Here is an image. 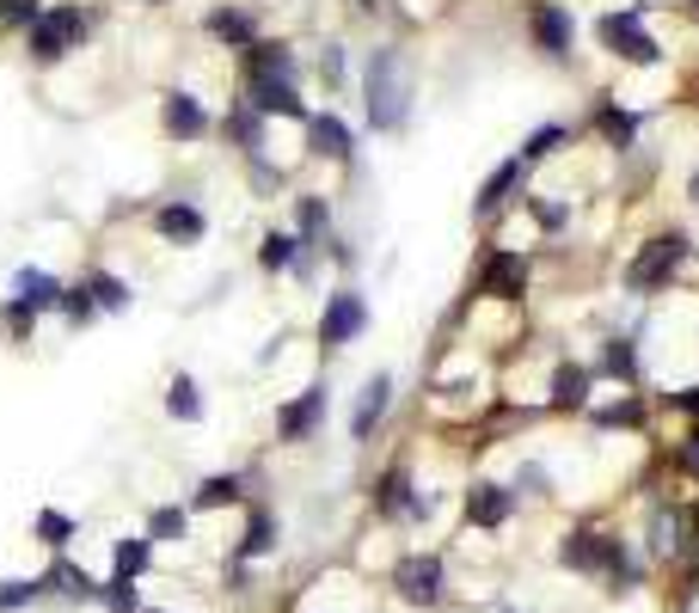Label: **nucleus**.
<instances>
[{"label": "nucleus", "mask_w": 699, "mask_h": 613, "mask_svg": "<svg viewBox=\"0 0 699 613\" xmlns=\"http://www.w3.org/2000/svg\"><path fill=\"white\" fill-rule=\"evenodd\" d=\"M160 405H166L172 424H202V417H209L202 381L190 374V368H172V374H166V393H160Z\"/></svg>", "instance_id": "obj_30"}, {"label": "nucleus", "mask_w": 699, "mask_h": 613, "mask_svg": "<svg viewBox=\"0 0 699 613\" xmlns=\"http://www.w3.org/2000/svg\"><path fill=\"white\" fill-rule=\"evenodd\" d=\"M80 282L93 289L98 313H129V307H136V289H129L124 276H110V270H86V276H80Z\"/></svg>", "instance_id": "obj_38"}, {"label": "nucleus", "mask_w": 699, "mask_h": 613, "mask_svg": "<svg viewBox=\"0 0 699 613\" xmlns=\"http://www.w3.org/2000/svg\"><path fill=\"white\" fill-rule=\"evenodd\" d=\"M110 570H117V577H148V570H154V540L148 534L110 540Z\"/></svg>", "instance_id": "obj_36"}, {"label": "nucleus", "mask_w": 699, "mask_h": 613, "mask_svg": "<svg viewBox=\"0 0 699 613\" xmlns=\"http://www.w3.org/2000/svg\"><path fill=\"white\" fill-rule=\"evenodd\" d=\"M252 258H258V270H265V276H289V264L301 258V233L295 228H265Z\"/></svg>", "instance_id": "obj_33"}, {"label": "nucleus", "mask_w": 699, "mask_h": 613, "mask_svg": "<svg viewBox=\"0 0 699 613\" xmlns=\"http://www.w3.org/2000/svg\"><path fill=\"white\" fill-rule=\"evenodd\" d=\"M576 148V129L564 117H546V123H534L528 136H522V148H515V160L528 172H540V166H552V160H564V153Z\"/></svg>", "instance_id": "obj_28"}, {"label": "nucleus", "mask_w": 699, "mask_h": 613, "mask_svg": "<svg viewBox=\"0 0 699 613\" xmlns=\"http://www.w3.org/2000/svg\"><path fill=\"white\" fill-rule=\"evenodd\" d=\"M656 405H663L668 417H681V424H699V381H681V386H668V393H656Z\"/></svg>", "instance_id": "obj_44"}, {"label": "nucleus", "mask_w": 699, "mask_h": 613, "mask_svg": "<svg viewBox=\"0 0 699 613\" xmlns=\"http://www.w3.org/2000/svg\"><path fill=\"white\" fill-rule=\"evenodd\" d=\"M49 0H0V31H25Z\"/></svg>", "instance_id": "obj_48"}, {"label": "nucleus", "mask_w": 699, "mask_h": 613, "mask_svg": "<svg viewBox=\"0 0 699 613\" xmlns=\"http://www.w3.org/2000/svg\"><path fill=\"white\" fill-rule=\"evenodd\" d=\"M301 141H307V160H313V166L357 172V123L343 117V111L319 105L307 123H301Z\"/></svg>", "instance_id": "obj_10"}, {"label": "nucleus", "mask_w": 699, "mask_h": 613, "mask_svg": "<svg viewBox=\"0 0 699 613\" xmlns=\"http://www.w3.org/2000/svg\"><path fill=\"white\" fill-rule=\"evenodd\" d=\"M393 595L411 601V608H442L448 595V558L442 552H405L393 565Z\"/></svg>", "instance_id": "obj_14"}, {"label": "nucleus", "mask_w": 699, "mask_h": 613, "mask_svg": "<svg viewBox=\"0 0 699 613\" xmlns=\"http://www.w3.org/2000/svg\"><path fill=\"white\" fill-rule=\"evenodd\" d=\"M357 92H362V129L369 136H405L411 117H418V68H411V49L399 37H381V44L362 49L357 68Z\"/></svg>", "instance_id": "obj_1"}, {"label": "nucleus", "mask_w": 699, "mask_h": 613, "mask_svg": "<svg viewBox=\"0 0 699 613\" xmlns=\"http://www.w3.org/2000/svg\"><path fill=\"white\" fill-rule=\"evenodd\" d=\"M215 136L228 141V148L240 153V160H246V153H265V141H270V117H265L258 105H252L246 92H233L228 111L215 117Z\"/></svg>", "instance_id": "obj_22"}, {"label": "nucleus", "mask_w": 699, "mask_h": 613, "mask_svg": "<svg viewBox=\"0 0 699 613\" xmlns=\"http://www.w3.org/2000/svg\"><path fill=\"white\" fill-rule=\"evenodd\" d=\"M160 136L172 148H202V141L215 136V111L202 105L190 86H166L160 92Z\"/></svg>", "instance_id": "obj_11"}, {"label": "nucleus", "mask_w": 699, "mask_h": 613, "mask_svg": "<svg viewBox=\"0 0 699 613\" xmlns=\"http://www.w3.org/2000/svg\"><path fill=\"white\" fill-rule=\"evenodd\" d=\"M37 595H44V577H0V613L32 608Z\"/></svg>", "instance_id": "obj_45"}, {"label": "nucleus", "mask_w": 699, "mask_h": 613, "mask_svg": "<svg viewBox=\"0 0 699 613\" xmlns=\"http://www.w3.org/2000/svg\"><path fill=\"white\" fill-rule=\"evenodd\" d=\"M326 417H331V386H326V381H307L301 393H289V398L277 405V442H282V448L313 442V436L326 429Z\"/></svg>", "instance_id": "obj_13"}, {"label": "nucleus", "mask_w": 699, "mask_h": 613, "mask_svg": "<svg viewBox=\"0 0 699 613\" xmlns=\"http://www.w3.org/2000/svg\"><path fill=\"white\" fill-rule=\"evenodd\" d=\"M246 504V473H209L197 478V490H190V516H215V509H233Z\"/></svg>", "instance_id": "obj_32"}, {"label": "nucleus", "mask_w": 699, "mask_h": 613, "mask_svg": "<svg viewBox=\"0 0 699 613\" xmlns=\"http://www.w3.org/2000/svg\"><path fill=\"white\" fill-rule=\"evenodd\" d=\"M105 313H98V301H93V289L86 282H68V294H62V325L68 332H86V325H98Z\"/></svg>", "instance_id": "obj_42"}, {"label": "nucleus", "mask_w": 699, "mask_h": 613, "mask_svg": "<svg viewBox=\"0 0 699 613\" xmlns=\"http://www.w3.org/2000/svg\"><path fill=\"white\" fill-rule=\"evenodd\" d=\"M202 31H209V44L215 49H252L258 37H265V19H258V7H246V0H215L209 13H202Z\"/></svg>", "instance_id": "obj_18"}, {"label": "nucleus", "mask_w": 699, "mask_h": 613, "mask_svg": "<svg viewBox=\"0 0 699 613\" xmlns=\"http://www.w3.org/2000/svg\"><path fill=\"white\" fill-rule=\"evenodd\" d=\"M148 228H154L172 252H190V245L209 240V215H202L190 197H160L154 209H148Z\"/></svg>", "instance_id": "obj_19"}, {"label": "nucleus", "mask_w": 699, "mask_h": 613, "mask_svg": "<svg viewBox=\"0 0 699 613\" xmlns=\"http://www.w3.org/2000/svg\"><path fill=\"white\" fill-rule=\"evenodd\" d=\"M319 252H326V264H331L338 276H350V270L362 264V252H357V240H350V233H331V240L319 245Z\"/></svg>", "instance_id": "obj_47"}, {"label": "nucleus", "mask_w": 699, "mask_h": 613, "mask_svg": "<svg viewBox=\"0 0 699 613\" xmlns=\"http://www.w3.org/2000/svg\"><path fill=\"white\" fill-rule=\"evenodd\" d=\"M534 184V172L522 166V160H498V166L479 178V190H473V221L479 228H491V221H503V215H515V203H522V190Z\"/></svg>", "instance_id": "obj_12"}, {"label": "nucleus", "mask_w": 699, "mask_h": 613, "mask_svg": "<svg viewBox=\"0 0 699 613\" xmlns=\"http://www.w3.org/2000/svg\"><path fill=\"white\" fill-rule=\"evenodd\" d=\"M7 294H19V301L37 307V313H62L68 282H62L56 270H44V264H19V270L7 276Z\"/></svg>", "instance_id": "obj_29"}, {"label": "nucleus", "mask_w": 699, "mask_h": 613, "mask_svg": "<svg viewBox=\"0 0 699 613\" xmlns=\"http://www.w3.org/2000/svg\"><path fill=\"white\" fill-rule=\"evenodd\" d=\"M289 228L301 233V245H326L338 233V203L331 190H289Z\"/></svg>", "instance_id": "obj_25"}, {"label": "nucleus", "mask_w": 699, "mask_h": 613, "mask_svg": "<svg viewBox=\"0 0 699 613\" xmlns=\"http://www.w3.org/2000/svg\"><path fill=\"white\" fill-rule=\"evenodd\" d=\"M515 215L528 221L534 233H540L546 245H559L564 240V228H576V203L571 197H552V190H522V203H515Z\"/></svg>", "instance_id": "obj_27"}, {"label": "nucleus", "mask_w": 699, "mask_h": 613, "mask_svg": "<svg viewBox=\"0 0 699 613\" xmlns=\"http://www.w3.org/2000/svg\"><path fill=\"white\" fill-rule=\"evenodd\" d=\"M307 61L289 37H258L252 49H240V80H301Z\"/></svg>", "instance_id": "obj_23"}, {"label": "nucleus", "mask_w": 699, "mask_h": 613, "mask_svg": "<svg viewBox=\"0 0 699 613\" xmlns=\"http://www.w3.org/2000/svg\"><path fill=\"white\" fill-rule=\"evenodd\" d=\"M590 368L602 386H651L644 381V325H607L595 337Z\"/></svg>", "instance_id": "obj_9"}, {"label": "nucleus", "mask_w": 699, "mask_h": 613, "mask_svg": "<svg viewBox=\"0 0 699 613\" xmlns=\"http://www.w3.org/2000/svg\"><path fill=\"white\" fill-rule=\"evenodd\" d=\"M37 320H44V313H37V307H25L19 294H7V301H0V337H7V344H32Z\"/></svg>", "instance_id": "obj_41"}, {"label": "nucleus", "mask_w": 699, "mask_h": 613, "mask_svg": "<svg viewBox=\"0 0 699 613\" xmlns=\"http://www.w3.org/2000/svg\"><path fill=\"white\" fill-rule=\"evenodd\" d=\"M515 485H503V478H473L466 485V497H461V516H466V528H485V534H498V528H510V516H515Z\"/></svg>", "instance_id": "obj_21"}, {"label": "nucleus", "mask_w": 699, "mask_h": 613, "mask_svg": "<svg viewBox=\"0 0 699 613\" xmlns=\"http://www.w3.org/2000/svg\"><path fill=\"white\" fill-rule=\"evenodd\" d=\"M240 166H246V190L258 203H277L282 190H289V166H277V160H270V148L265 153H246Z\"/></svg>", "instance_id": "obj_34"}, {"label": "nucleus", "mask_w": 699, "mask_h": 613, "mask_svg": "<svg viewBox=\"0 0 699 613\" xmlns=\"http://www.w3.org/2000/svg\"><path fill=\"white\" fill-rule=\"evenodd\" d=\"M93 25L98 19L86 13L80 0H49L44 13L25 25V61H32V68H62V61L93 37Z\"/></svg>", "instance_id": "obj_5"}, {"label": "nucleus", "mask_w": 699, "mask_h": 613, "mask_svg": "<svg viewBox=\"0 0 699 613\" xmlns=\"http://www.w3.org/2000/svg\"><path fill=\"white\" fill-rule=\"evenodd\" d=\"M369 325H374V307H369V294H362V282L338 276V282L326 289V301H319L313 344H319V356H338V350H350V344H362Z\"/></svg>", "instance_id": "obj_7"}, {"label": "nucleus", "mask_w": 699, "mask_h": 613, "mask_svg": "<svg viewBox=\"0 0 699 613\" xmlns=\"http://www.w3.org/2000/svg\"><path fill=\"white\" fill-rule=\"evenodd\" d=\"M498 613H522V608H498Z\"/></svg>", "instance_id": "obj_51"}, {"label": "nucleus", "mask_w": 699, "mask_h": 613, "mask_svg": "<svg viewBox=\"0 0 699 613\" xmlns=\"http://www.w3.org/2000/svg\"><path fill=\"white\" fill-rule=\"evenodd\" d=\"M694 264H699L694 228L668 221V228L644 233V240L620 258V294H626V301H663V294H675L687 282Z\"/></svg>", "instance_id": "obj_2"}, {"label": "nucleus", "mask_w": 699, "mask_h": 613, "mask_svg": "<svg viewBox=\"0 0 699 613\" xmlns=\"http://www.w3.org/2000/svg\"><path fill=\"white\" fill-rule=\"evenodd\" d=\"M136 582H141V577H117V570H110V577L98 582V608H105V613H141Z\"/></svg>", "instance_id": "obj_43"}, {"label": "nucleus", "mask_w": 699, "mask_h": 613, "mask_svg": "<svg viewBox=\"0 0 699 613\" xmlns=\"http://www.w3.org/2000/svg\"><path fill=\"white\" fill-rule=\"evenodd\" d=\"M651 405H656L651 386H620L614 398H595L583 417H590V429H602V436L607 429H644L651 424Z\"/></svg>", "instance_id": "obj_26"}, {"label": "nucleus", "mask_w": 699, "mask_h": 613, "mask_svg": "<svg viewBox=\"0 0 699 613\" xmlns=\"http://www.w3.org/2000/svg\"><path fill=\"white\" fill-rule=\"evenodd\" d=\"M277 540H282V521H277V509H270V504H252V516H246V534H240L233 558H240V565H258V558H270V552H277Z\"/></svg>", "instance_id": "obj_31"}, {"label": "nucleus", "mask_w": 699, "mask_h": 613, "mask_svg": "<svg viewBox=\"0 0 699 613\" xmlns=\"http://www.w3.org/2000/svg\"><path fill=\"white\" fill-rule=\"evenodd\" d=\"M583 129L595 136V148H607L614 160H632L644 148V111L626 105L620 92H595L590 111H583Z\"/></svg>", "instance_id": "obj_8"}, {"label": "nucleus", "mask_w": 699, "mask_h": 613, "mask_svg": "<svg viewBox=\"0 0 699 613\" xmlns=\"http://www.w3.org/2000/svg\"><path fill=\"white\" fill-rule=\"evenodd\" d=\"M141 613H166V608H141Z\"/></svg>", "instance_id": "obj_50"}, {"label": "nucleus", "mask_w": 699, "mask_h": 613, "mask_svg": "<svg viewBox=\"0 0 699 613\" xmlns=\"http://www.w3.org/2000/svg\"><path fill=\"white\" fill-rule=\"evenodd\" d=\"M590 37H595V49H602L614 68H626V74H656V68H668L663 37L651 31V0L602 7V13L590 19Z\"/></svg>", "instance_id": "obj_3"}, {"label": "nucleus", "mask_w": 699, "mask_h": 613, "mask_svg": "<svg viewBox=\"0 0 699 613\" xmlns=\"http://www.w3.org/2000/svg\"><path fill=\"white\" fill-rule=\"evenodd\" d=\"M576 37H583V25H576V13L564 0H522V44H528L546 68L571 74L576 68Z\"/></svg>", "instance_id": "obj_6"}, {"label": "nucleus", "mask_w": 699, "mask_h": 613, "mask_svg": "<svg viewBox=\"0 0 699 613\" xmlns=\"http://www.w3.org/2000/svg\"><path fill=\"white\" fill-rule=\"evenodd\" d=\"M148 540H154V546H178V540H190V509L185 504L148 509Z\"/></svg>", "instance_id": "obj_39"}, {"label": "nucleus", "mask_w": 699, "mask_h": 613, "mask_svg": "<svg viewBox=\"0 0 699 613\" xmlns=\"http://www.w3.org/2000/svg\"><path fill=\"white\" fill-rule=\"evenodd\" d=\"M44 589H49V595H68V601H98V582L86 577L74 558H62V552H56V565H49Z\"/></svg>", "instance_id": "obj_35"}, {"label": "nucleus", "mask_w": 699, "mask_h": 613, "mask_svg": "<svg viewBox=\"0 0 699 613\" xmlns=\"http://www.w3.org/2000/svg\"><path fill=\"white\" fill-rule=\"evenodd\" d=\"M240 92H246L270 123H307L313 117L307 86H301V80H240Z\"/></svg>", "instance_id": "obj_24"}, {"label": "nucleus", "mask_w": 699, "mask_h": 613, "mask_svg": "<svg viewBox=\"0 0 699 613\" xmlns=\"http://www.w3.org/2000/svg\"><path fill=\"white\" fill-rule=\"evenodd\" d=\"M681 203H687V209L699 215V166H694V172H687V178H681Z\"/></svg>", "instance_id": "obj_49"}, {"label": "nucleus", "mask_w": 699, "mask_h": 613, "mask_svg": "<svg viewBox=\"0 0 699 613\" xmlns=\"http://www.w3.org/2000/svg\"><path fill=\"white\" fill-rule=\"evenodd\" d=\"M393 398H399V381H393L387 368H374L369 381H362V393L350 398V442H374L381 436V424H387V412H393Z\"/></svg>", "instance_id": "obj_20"}, {"label": "nucleus", "mask_w": 699, "mask_h": 613, "mask_svg": "<svg viewBox=\"0 0 699 613\" xmlns=\"http://www.w3.org/2000/svg\"><path fill=\"white\" fill-rule=\"evenodd\" d=\"M534 294V245H503L491 240L473 264V282H466V301H498V307H522Z\"/></svg>", "instance_id": "obj_4"}, {"label": "nucleus", "mask_w": 699, "mask_h": 613, "mask_svg": "<svg viewBox=\"0 0 699 613\" xmlns=\"http://www.w3.org/2000/svg\"><path fill=\"white\" fill-rule=\"evenodd\" d=\"M32 534H37V546H49V552H68V546H74V534H80V521L68 516V509H37Z\"/></svg>", "instance_id": "obj_40"}, {"label": "nucleus", "mask_w": 699, "mask_h": 613, "mask_svg": "<svg viewBox=\"0 0 699 613\" xmlns=\"http://www.w3.org/2000/svg\"><path fill=\"white\" fill-rule=\"evenodd\" d=\"M614 546H620V534H607L595 521H576V528L559 534V570H571V577H602Z\"/></svg>", "instance_id": "obj_17"}, {"label": "nucleus", "mask_w": 699, "mask_h": 613, "mask_svg": "<svg viewBox=\"0 0 699 613\" xmlns=\"http://www.w3.org/2000/svg\"><path fill=\"white\" fill-rule=\"evenodd\" d=\"M595 368L583 362V356H559V362H552V374H546V412L552 417H583L595 405Z\"/></svg>", "instance_id": "obj_15"}, {"label": "nucleus", "mask_w": 699, "mask_h": 613, "mask_svg": "<svg viewBox=\"0 0 699 613\" xmlns=\"http://www.w3.org/2000/svg\"><path fill=\"white\" fill-rule=\"evenodd\" d=\"M687 540H694V509H675L668 497H656L651 521H644V558L675 565V558H687Z\"/></svg>", "instance_id": "obj_16"}, {"label": "nucleus", "mask_w": 699, "mask_h": 613, "mask_svg": "<svg viewBox=\"0 0 699 613\" xmlns=\"http://www.w3.org/2000/svg\"><path fill=\"white\" fill-rule=\"evenodd\" d=\"M510 485H515V497H552V473H546V460H522Z\"/></svg>", "instance_id": "obj_46"}, {"label": "nucleus", "mask_w": 699, "mask_h": 613, "mask_svg": "<svg viewBox=\"0 0 699 613\" xmlns=\"http://www.w3.org/2000/svg\"><path fill=\"white\" fill-rule=\"evenodd\" d=\"M313 74H319V86H326V92H343V86H350V44H343V37H326L319 56H313Z\"/></svg>", "instance_id": "obj_37"}]
</instances>
